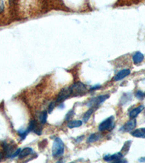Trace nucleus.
I'll return each mask as SVG.
<instances>
[{"mask_svg":"<svg viewBox=\"0 0 145 163\" xmlns=\"http://www.w3.org/2000/svg\"><path fill=\"white\" fill-rule=\"evenodd\" d=\"M73 114H74V111H73V110H70V111H69V112H68L67 115H66L65 120H70L72 118V116H73Z\"/></svg>","mask_w":145,"mask_h":163,"instance_id":"obj_19","label":"nucleus"},{"mask_svg":"<svg viewBox=\"0 0 145 163\" xmlns=\"http://www.w3.org/2000/svg\"><path fill=\"white\" fill-rule=\"evenodd\" d=\"M100 86H92L91 89H90V90L91 91H94V90H96V89H100Z\"/></svg>","mask_w":145,"mask_h":163,"instance_id":"obj_24","label":"nucleus"},{"mask_svg":"<svg viewBox=\"0 0 145 163\" xmlns=\"http://www.w3.org/2000/svg\"><path fill=\"white\" fill-rule=\"evenodd\" d=\"M123 154L121 152L116 153L113 155H105L104 160L106 162H126V160H123Z\"/></svg>","mask_w":145,"mask_h":163,"instance_id":"obj_3","label":"nucleus"},{"mask_svg":"<svg viewBox=\"0 0 145 163\" xmlns=\"http://www.w3.org/2000/svg\"><path fill=\"white\" fill-rule=\"evenodd\" d=\"M70 96H72L71 92H70L69 87H66L64 88L59 93L58 98H57L56 102H62L63 101L67 100L68 98H69Z\"/></svg>","mask_w":145,"mask_h":163,"instance_id":"obj_6","label":"nucleus"},{"mask_svg":"<svg viewBox=\"0 0 145 163\" xmlns=\"http://www.w3.org/2000/svg\"><path fill=\"white\" fill-rule=\"evenodd\" d=\"M54 107H55V105H54V102H52V103H51L50 104V106H49V109H48V112L49 113H52V110H54Z\"/></svg>","mask_w":145,"mask_h":163,"instance_id":"obj_21","label":"nucleus"},{"mask_svg":"<svg viewBox=\"0 0 145 163\" xmlns=\"http://www.w3.org/2000/svg\"><path fill=\"white\" fill-rule=\"evenodd\" d=\"M144 57L143 55V54L141 53L140 52H137L134 54L133 56V61L135 64H139L141 63L144 60Z\"/></svg>","mask_w":145,"mask_h":163,"instance_id":"obj_10","label":"nucleus"},{"mask_svg":"<svg viewBox=\"0 0 145 163\" xmlns=\"http://www.w3.org/2000/svg\"><path fill=\"white\" fill-rule=\"evenodd\" d=\"M144 105H140L137 107L136 108H134V110H131L130 113H129V117H130L131 119H134V118H136L140 112H142V110H144Z\"/></svg>","mask_w":145,"mask_h":163,"instance_id":"obj_9","label":"nucleus"},{"mask_svg":"<svg viewBox=\"0 0 145 163\" xmlns=\"http://www.w3.org/2000/svg\"><path fill=\"white\" fill-rule=\"evenodd\" d=\"M136 121L134 118V119L131 120L130 121L127 122V123L123 126L121 130L125 132H130L131 131H133V130L136 128Z\"/></svg>","mask_w":145,"mask_h":163,"instance_id":"obj_7","label":"nucleus"},{"mask_svg":"<svg viewBox=\"0 0 145 163\" xmlns=\"http://www.w3.org/2000/svg\"><path fill=\"white\" fill-rule=\"evenodd\" d=\"M142 130H143V131H144V133H145V129H142Z\"/></svg>","mask_w":145,"mask_h":163,"instance_id":"obj_26","label":"nucleus"},{"mask_svg":"<svg viewBox=\"0 0 145 163\" xmlns=\"http://www.w3.org/2000/svg\"><path fill=\"white\" fill-rule=\"evenodd\" d=\"M20 151H21V149H17V150L16 151V152H15L14 154H13V155H12V158H15V157H17V156H18L19 154H20Z\"/></svg>","mask_w":145,"mask_h":163,"instance_id":"obj_22","label":"nucleus"},{"mask_svg":"<svg viewBox=\"0 0 145 163\" xmlns=\"http://www.w3.org/2000/svg\"><path fill=\"white\" fill-rule=\"evenodd\" d=\"M32 153H33V149L28 147V148H25L23 149V150H21L18 156L20 158H25V157L28 156V155H30L31 154H32Z\"/></svg>","mask_w":145,"mask_h":163,"instance_id":"obj_11","label":"nucleus"},{"mask_svg":"<svg viewBox=\"0 0 145 163\" xmlns=\"http://www.w3.org/2000/svg\"><path fill=\"white\" fill-rule=\"evenodd\" d=\"M4 10V2L2 0H0V13Z\"/></svg>","mask_w":145,"mask_h":163,"instance_id":"obj_23","label":"nucleus"},{"mask_svg":"<svg viewBox=\"0 0 145 163\" xmlns=\"http://www.w3.org/2000/svg\"><path fill=\"white\" fill-rule=\"evenodd\" d=\"M109 95H102V96H99L97 97L93 98L89 101L87 103V106L89 107H97L100 105L102 103H103L105 101H106L107 99L109 98Z\"/></svg>","mask_w":145,"mask_h":163,"instance_id":"obj_4","label":"nucleus"},{"mask_svg":"<svg viewBox=\"0 0 145 163\" xmlns=\"http://www.w3.org/2000/svg\"><path fill=\"white\" fill-rule=\"evenodd\" d=\"M95 112V108H91L90 110H88V111L86 112L85 114H84V121L85 122V123H87L88 120H89L90 117H91V115L92 114H93V112Z\"/></svg>","mask_w":145,"mask_h":163,"instance_id":"obj_17","label":"nucleus"},{"mask_svg":"<svg viewBox=\"0 0 145 163\" xmlns=\"http://www.w3.org/2000/svg\"><path fill=\"white\" fill-rule=\"evenodd\" d=\"M100 138V135L97 134V133H92V134L87 139V142L89 143H91L95 142V141H98Z\"/></svg>","mask_w":145,"mask_h":163,"instance_id":"obj_14","label":"nucleus"},{"mask_svg":"<svg viewBox=\"0 0 145 163\" xmlns=\"http://www.w3.org/2000/svg\"><path fill=\"white\" fill-rule=\"evenodd\" d=\"M131 135L136 138H145V133L142 129H136L131 132Z\"/></svg>","mask_w":145,"mask_h":163,"instance_id":"obj_12","label":"nucleus"},{"mask_svg":"<svg viewBox=\"0 0 145 163\" xmlns=\"http://www.w3.org/2000/svg\"><path fill=\"white\" fill-rule=\"evenodd\" d=\"M113 123H114V117L111 116L107 119L105 120L103 122H102L100 125H99V131H105L113 127Z\"/></svg>","mask_w":145,"mask_h":163,"instance_id":"obj_5","label":"nucleus"},{"mask_svg":"<svg viewBox=\"0 0 145 163\" xmlns=\"http://www.w3.org/2000/svg\"><path fill=\"white\" fill-rule=\"evenodd\" d=\"M131 71L129 69H123L122 71H119L118 73L115 75V76L114 77V81H118L122 80V79L126 78V76L130 75Z\"/></svg>","mask_w":145,"mask_h":163,"instance_id":"obj_8","label":"nucleus"},{"mask_svg":"<svg viewBox=\"0 0 145 163\" xmlns=\"http://www.w3.org/2000/svg\"><path fill=\"white\" fill-rule=\"evenodd\" d=\"M69 88L70 92H71V94L74 96L82 95L85 94V92H87V87L81 82L75 83L71 86H70Z\"/></svg>","mask_w":145,"mask_h":163,"instance_id":"obj_2","label":"nucleus"},{"mask_svg":"<svg viewBox=\"0 0 145 163\" xmlns=\"http://www.w3.org/2000/svg\"><path fill=\"white\" fill-rule=\"evenodd\" d=\"M131 144V141H126V142L124 143L123 148L121 149V153H122L123 154H127V153H128L129 149H130Z\"/></svg>","mask_w":145,"mask_h":163,"instance_id":"obj_16","label":"nucleus"},{"mask_svg":"<svg viewBox=\"0 0 145 163\" xmlns=\"http://www.w3.org/2000/svg\"><path fill=\"white\" fill-rule=\"evenodd\" d=\"M82 125V122L81 120H72L70 121L68 123V127L69 129H74V128H78Z\"/></svg>","mask_w":145,"mask_h":163,"instance_id":"obj_13","label":"nucleus"},{"mask_svg":"<svg viewBox=\"0 0 145 163\" xmlns=\"http://www.w3.org/2000/svg\"><path fill=\"white\" fill-rule=\"evenodd\" d=\"M139 161L141 162H145V158H140L139 160Z\"/></svg>","mask_w":145,"mask_h":163,"instance_id":"obj_25","label":"nucleus"},{"mask_svg":"<svg viewBox=\"0 0 145 163\" xmlns=\"http://www.w3.org/2000/svg\"><path fill=\"white\" fill-rule=\"evenodd\" d=\"M39 122L42 124H45L46 123V120H47V112L46 111H43L41 112V114H39Z\"/></svg>","mask_w":145,"mask_h":163,"instance_id":"obj_15","label":"nucleus"},{"mask_svg":"<svg viewBox=\"0 0 145 163\" xmlns=\"http://www.w3.org/2000/svg\"><path fill=\"white\" fill-rule=\"evenodd\" d=\"M144 96H145L144 93L141 92V91H138V92L136 93V96L138 99H142Z\"/></svg>","mask_w":145,"mask_h":163,"instance_id":"obj_20","label":"nucleus"},{"mask_svg":"<svg viewBox=\"0 0 145 163\" xmlns=\"http://www.w3.org/2000/svg\"><path fill=\"white\" fill-rule=\"evenodd\" d=\"M64 151L65 146L63 141L59 138H56L52 146V155L54 158H60L64 154Z\"/></svg>","mask_w":145,"mask_h":163,"instance_id":"obj_1","label":"nucleus"},{"mask_svg":"<svg viewBox=\"0 0 145 163\" xmlns=\"http://www.w3.org/2000/svg\"><path fill=\"white\" fill-rule=\"evenodd\" d=\"M29 130L27 129L26 130H25V131H18V134L20 135V136L21 138V140H24L25 139V137L27 136V135L29 133Z\"/></svg>","mask_w":145,"mask_h":163,"instance_id":"obj_18","label":"nucleus"}]
</instances>
